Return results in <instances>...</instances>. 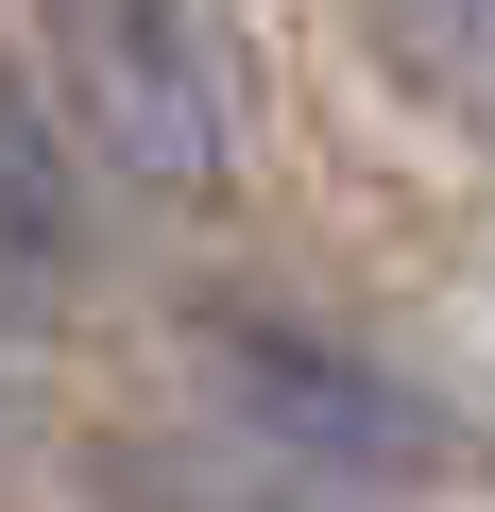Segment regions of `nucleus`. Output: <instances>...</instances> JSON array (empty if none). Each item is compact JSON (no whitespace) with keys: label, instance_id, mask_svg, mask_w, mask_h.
<instances>
[{"label":"nucleus","instance_id":"nucleus-1","mask_svg":"<svg viewBox=\"0 0 495 512\" xmlns=\"http://www.w3.org/2000/svg\"><path fill=\"white\" fill-rule=\"evenodd\" d=\"M52 35V103L86 120L103 171H137L154 205L222 188V52H205V0H35Z\"/></svg>","mask_w":495,"mask_h":512},{"label":"nucleus","instance_id":"nucleus-2","mask_svg":"<svg viewBox=\"0 0 495 512\" xmlns=\"http://www.w3.org/2000/svg\"><path fill=\"white\" fill-rule=\"evenodd\" d=\"M205 376H222L239 427H274V444H308V461H359V478H427V461H444V427H427L393 376H359V359H325V342H291V325H222Z\"/></svg>","mask_w":495,"mask_h":512},{"label":"nucleus","instance_id":"nucleus-3","mask_svg":"<svg viewBox=\"0 0 495 512\" xmlns=\"http://www.w3.org/2000/svg\"><path fill=\"white\" fill-rule=\"evenodd\" d=\"M69 291V120L0 69V325H52Z\"/></svg>","mask_w":495,"mask_h":512},{"label":"nucleus","instance_id":"nucleus-4","mask_svg":"<svg viewBox=\"0 0 495 512\" xmlns=\"http://www.w3.org/2000/svg\"><path fill=\"white\" fill-rule=\"evenodd\" d=\"M376 18V52L461 120V137H495V0H359Z\"/></svg>","mask_w":495,"mask_h":512}]
</instances>
